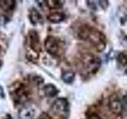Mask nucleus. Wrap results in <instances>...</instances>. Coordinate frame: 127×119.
<instances>
[{
	"instance_id": "obj_8",
	"label": "nucleus",
	"mask_w": 127,
	"mask_h": 119,
	"mask_svg": "<svg viewBox=\"0 0 127 119\" xmlns=\"http://www.w3.org/2000/svg\"><path fill=\"white\" fill-rule=\"evenodd\" d=\"M16 5L15 1L7 0V1H0V14L6 16L14 10Z\"/></svg>"
},
{
	"instance_id": "obj_17",
	"label": "nucleus",
	"mask_w": 127,
	"mask_h": 119,
	"mask_svg": "<svg viewBox=\"0 0 127 119\" xmlns=\"http://www.w3.org/2000/svg\"><path fill=\"white\" fill-rule=\"evenodd\" d=\"M88 119H101L97 114H91V116L88 118Z\"/></svg>"
},
{
	"instance_id": "obj_1",
	"label": "nucleus",
	"mask_w": 127,
	"mask_h": 119,
	"mask_svg": "<svg viewBox=\"0 0 127 119\" xmlns=\"http://www.w3.org/2000/svg\"><path fill=\"white\" fill-rule=\"evenodd\" d=\"M79 37L84 41H89L98 52L102 51L106 47V38L104 34L95 28L87 26H83L79 30Z\"/></svg>"
},
{
	"instance_id": "obj_2",
	"label": "nucleus",
	"mask_w": 127,
	"mask_h": 119,
	"mask_svg": "<svg viewBox=\"0 0 127 119\" xmlns=\"http://www.w3.org/2000/svg\"><path fill=\"white\" fill-rule=\"evenodd\" d=\"M9 94L14 103L17 105H22L25 103L29 98L30 91L27 87L21 82H14L9 87Z\"/></svg>"
},
{
	"instance_id": "obj_16",
	"label": "nucleus",
	"mask_w": 127,
	"mask_h": 119,
	"mask_svg": "<svg viewBox=\"0 0 127 119\" xmlns=\"http://www.w3.org/2000/svg\"><path fill=\"white\" fill-rule=\"evenodd\" d=\"M40 119H52V118L47 113H42L40 115Z\"/></svg>"
},
{
	"instance_id": "obj_15",
	"label": "nucleus",
	"mask_w": 127,
	"mask_h": 119,
	"mask_svg": "<svg viewBox=\"0 0 127 119\" xmlns=\"http://www.w3.org/2000/svg\"><path fill=\"white\" fill-rule=\"evenodd\" d=\"M118 60L119 63H121L122 65H126L127 63V56L123 53H120L118 56Z\"/></svg>"
},
{
	"instance_id": "obj_11",
	"label": "nucleus",
	"mask_w": 127,
	"mask_h": 119,
	"mask_svg": "<svg viewBox=\"0 0 127 119\" xmlns=\"http://www.w3.org/2000/svg\"><path fill=\"white\" fill-rule=\"evenodd\" d=\"M47 18L52 23H59L64 20L65 15L61 12H53L48 15Z\"/></svg>"
},
{
	"instance_id": "obj_10",
	"label": "nucleus",
	"mask_w": 127,
	"mask_h": 119,
	"mask_svg": "<svg viewBox=\"0 0 127 119\" xmlns=\"http://www.w3.org/2000/svg\"><path fill=\"white\" fill-rule=\"evenodd\" d=\"M29 18L30 20V22L33 25H37L38 23L42 22V17L41 14L39 13L38 10L36 8H32L30 10L29 13Z\"/></svg>"
},
{
	"instance_id": "obj_3",
	"label": "nucleus",
	"mask_w": 127,
	"mask_h": 119,
	"mask_svg": "<svg viewBox=\"0 0 127 119\" xmlns=\"http://www.w3.org/2000/svg\"><path fill=\"white\" fill-rule=\"evenodd\" d=\"M81 70L85 74H95L99 69L101 65L100 59L94 55L87 53L83 56L80 60Z\"/></svg>"
},
{
	"instance_id": "obj_7",
	"label": "nucleus",
	"mask_w": 127,
	"mask_h": 119,
	"mask_svg": "<svg viewBox=\"0 0 127 119\" xmlns=\"http://www.w3.org/2000/svg\"><path fill=\"white\" fill-rule=\"evenodd\" d=\"M19 119H36V110L33 106H25L18 112Z\"/></svg>"
},
{
	"instance_id": "obj_5",
	"label": "nucleus",
	"mask_w": 127,
	"mask_h": 119,
	"mask_svg": "<svg viewBox=\"0 0 127 119\" xmlns=\"http://www.w3.org/2000/svg\"><path fill=\"white\" fill-rule=\"evenodd\" d=\"M28 35H29L28 36V39H29V49L39 53L41 51V47L40 38L37 32L35 30H30Z\"/></svg>"
},
{
	"instance_id": "obj_19",
	"label": "nucleus",
	"mask_w": 127,
	"mask_h": 119,
	"mask_svg": "<svg viewBox=\"0 0 127 119\" xmlns=\"http://www.w3.org/2000/svg\"><path fill=\"white\" fill-rule=\"evenodd\" d=\"M126 74H127V70H126Z\"/></svg>"
},
{
	"instance_id": "obj_13",
	"label": "nucleus",
	"mask_w": 127,
	"mask_h": 119,
	"mask_svg": "<svg viewBox=\"0 0 127 119\" xmlns=\"http://www.w3.org/2000/svg\"><path fill=\"white\" fill-rule=\"evenodd\" d=\"M75 75L73 71H66L64 72H63L62 75H61V78H62V80L66 83H71L75 79Z\"/></svg>"
},
{
	"instance_id": "obj_6",
	"label": "nucleus",
	"mask_w": 127,
	"mask_h": 119,
	"mask_svg": "<svg viewBox=\"0 0 127 119\" xmlns=\"http://www.w3.org/2000/svg\"><path fill=\"white\" fill-rule=\"evenodd\" d=\"M45 48L46 51L51 55H56L58 53L59 50V45L57 40L54 37L49 36L45 41Z\"/></svg>"
},
{
	"instance_id": "obj_12",
	"label": "nucleus",
	"mask_w": 127,
	"mask_h": 119,
	"mask_svg": "<svg viewBox=\"0 0 127 119\" xmlns=\"http://www.w3.org/2000/svg\"><path fill=\"white\" fill-rule=\"evenodd\" d=\"M44 92L47 97L53 98L59 93V90L53 84H47L44 87Z\"/></svg>"
},
{
	"instance_id": "obj_4",
	"label": "nucleus",
	"mask_w": 127,
	"mask_h": 119,
	"mask_svg": "<svg viewBox=\"0 0 127 119\" xmlns=\"http://www.w3.org/2000/svg\"><path fill=\"white\" fill-rule=\"evenodd\" d=\"M53 111L59 116H66L69 111V104L67 99L64 98H59L53 103L52 106Z\"/></svg>"
},
{
	"instance_id": "obj_14",
	"label": "nucleus",
	"mask_w": 127,
	"mask_h": 119,
	"mask_svg": "<svg viewBox=\"0 0 127 119\" xmlns=\"http://www.w3.org/2000/svg\"><path fill=\"white\" fill-rule=\"evenodd\" d=\"M47 6L51 10H54V9H60L63 6V2L62 1H59V0H48L45 2Z\"/></svg>"
},
{
	"instance_id": "obj_18",
	"label": "nucleus",
	"mask_w": 127,
	"mask_h": 119,
	"mask_svg": "<svg viewBox=\"0 0 127 119\" xmlns=\"http://www.w3.org/2000/svg\"><path fill=\"white\" fill-rule=\"evenodd\" d=\"M123 99H124V100H125V102L127 103V95H126V96H125L124 97V98H123Z\"/></svg>"
},
{
	"instance_id": "obj_20",
	"label": "nucleus",
	"mask_w": 127,
	"mask_h": 119,
	"mask_svg": "<svg viewBox=\"0 0 127 119\" xmlns=\"http://www.w3.org/2000/svg\"><path fill=\"white\" fill-rule=\"evenodd\" d=\"M0 48H1V46H0Z\"/></svg>"
},
{
	"instance_id": "obj_9",
	"label": "nucleus",
	"mask_w": 127,
	"mask_h": 119,
	"mask_svg": "<svg viewBox=\"0 0 127 119\" xmlns=\"http://www.w3.org/2000/svg\"><path fill=\"white\" fill-rule=\"evenodd\" d=\"M109 106L110 110L113 113L119 114L122 113V102L116 95H113L112 97L110 98V102H109Z\"/></svg>"
}]
</instances>
